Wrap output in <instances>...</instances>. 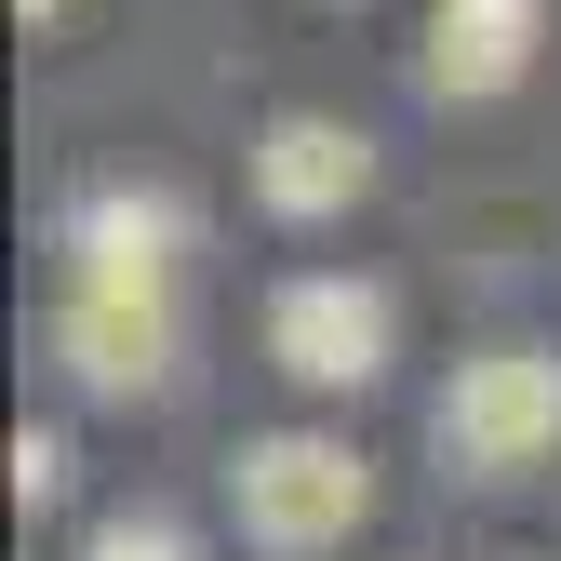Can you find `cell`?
Listing matches in <instances>:
<instances>
[{
	"instance_id": "7a4b0ae2",
	"label": "cell",
	"mask_w": 561,
	"mask_h": 561,
	"mask_svg": "<svg viewBox=\"0 0 561 561\" xmlns=\"http://www.w3.org/2000/svg\"><path fill=\"white\" fill-rule=\"evenodd\" d=\"M428 428H442V455L468 481H508V468L561 455V347H522V334L508 347H468Z\"/></svg>"
},
{
	"instance_id": "5b68a950",
	"label": "cell",
	"mask_w": 561,
	"mask_h": 561,
	"mask_svg": "<svg viewBox=\"0 0 561 561\" xmlns=\"http://www.w3.org/2000/svg\"><path fill=\"white\" fill-rule=\"evenodd\" d=\"M375 187V148L347 121H321V107H280L267 134H254V201L280 228H321V215H347V201Z\"/></svg>"
},
{
	"instance_id": "277c9868",
	"label": "cell",
	"mask_w": 561,
	"mask_h": 561,
	"mask_svg": "<svg viewBox=\"0 0 561 561\" xmlns=\"http://www.w3.org/2000/svg\"><path fill=\"white\" fill-rule=\"evenodd\" d=\"M388 334H401V308H388V280H362V267H295L267 295V362L295 388H375L388 375Z\"/></svg>"
},
{
	"instance_id": "52a82bcc",
	"label": "cell",
	"mask_w": 561,
	"mask_h": 561,
	"mask_svg": "<svg viewBox=\"0 0 561 561\" xmlns=\"http://www.w3.org/2000/svg\"><path fill=\"white\" fill-rule=\"evenodd\" d=\"M67 254H81L94 280H174V254H187V201H161V187H107V201H81V215H67Z\"/></svg>"
},
{
	"instance_id": "30bf717a",
	"label": "cell",
	"mask_w": 561,
	"mask_h": 561,
	"mask_svg": "<svg viewBox=\"0 0 561 561\" xmlns=\"http://www.w3.org/2000/svg\"><path fill=\"white\" fill-rule=\"evenodd\" d=\"M14 14H27V27H54V14H67V0H14Z\"/></svg>"
},
{
	"instance_id": "9c48e42d",
	"label": "cell",
	"mask_w": 561,
	"mask_h": 561,
	"mask_svg": "<svg viewBox=\"0 0 561 561\" xmlns=\"http://www.w3.org/2000/svg\"><path fill=\"white\" fill-rule=\"evenodd\" d=\"M67 495V442L54 428H14V508H54Z\"/></svg>"
},
{
	"instance_id": "ba28073f",
	"label": "cell",
	"mask_w": 561,
	"mask_h": 561,
	"mask_svg": "<svg viewBox=\"0 0 561 561\" xmlns=\"http://www.w3.org/2000/svg\"><path fill=\"white\" fill-rule=\"evenodd\" d=\"M81 561H201V548H187L174 508H107V522L81 535Z\"/></svg>"
},
{
	"instance_id": "3957f363",
	"label": "cell",
	"mask_w": 561,
	"mask_h": 561,
	"mask_svg": "<svg viewBox=\"0 0 561 561\" xmlns=\"http://www.w3.org/2000/svg\"><path fill=\"white\" fill-rule=\"evenodd\" d=\"M174 280H94V267H67V295H54V362L81 375L94 401H161L174 388Z\"/></svg>"
},
{
	"instance_id": "6da1fadb",
	"label": "cell",
	"mask_w": 561,
	"mask_h": 561,
	"mask_svg": "<svg viewBox=\"0 0 561 561\" xmlns=\"http://www.w3.org/2000/svg\"><path fill=\"white\" fill-rule=\"evenodd\" d=\"M228 508H241V535H254L267 561H321V548L362 535L375 468L347 455L334 428H254V442L228 455Z\"/></svg>"
},
{
	"instance_id": "8992f818",
	"label": "cell",
	"mask_w": 561,
	"mask_h": 561,
	"mask_svg": "<svg viewBox=\"0 0 561 561\" xmlns=\"http://www.w3.org/2000/svg\"><path fill=\"white\" fill-rule=\"evenodd\" d=\"M535 67V0H442L428 14V94L481 107V94H508Z\"/></svg>"
}]
</instances>
